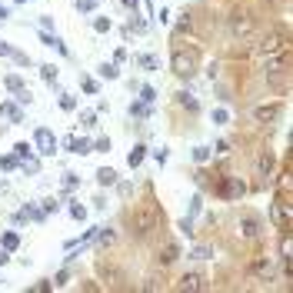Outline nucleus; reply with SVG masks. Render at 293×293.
I'll list each match as a JSON object with an SVG mask.
<instances>
[{"label": "nucleus", "instance_id": "a18cd8bd", "mask_svg": "<svg viewBox=\"0 0 293 293\" xmlns=\"http://www.w3.org/2000/svg\"><path fill=\"white\" fill-rule=\"evenodd\" d=\"M10 60H14V64H20V67H27V64H30V57H27V54H20V50H14V57H10Z\"/></svg>", "mask_w": 293, "mask_h": 293}, {"label": "nucleus", "instance_id": "7ed1b4c3", "mask_svg": "<svg viewBox=\"0 0 293 293\" xmlns=\"http://www.w3.org/2000/svg\"><path fill=\"white\" fill-rule=\"evenodd\" d=\"M270 220L280 233H290V193H277V203H270Z\"/></svg>", "mask_w": 293, "mask_h": 293}, {"label": "nucleus", "instance_id": "6e6d98bb", "mask_svg": "<svg viewBox=\"0 0 293 293\" xmlns=\"http://www.w3.org/2000/svg\"><path fill=\"white\" fill-rule=\"evenodd\" d=\"M123 7H127V10H140V0H123Z\"/></svg>", "mask_w": 293, "mask_h": 293}, {"label": "nucleus", "instance_id": "09e8293b", "mask_svg": "<svg viewBox=\"0 0 293 293\" xmlns=\"http://www.w3.org/2000/svg\"><path fill=\"white\" fill-rule=\"evenodd\" d=\"M157 20L166 27V24H170V10H166V7H160V10H157Z\"/></svg>", "mask_w": 293, "mask_h": 293}, {"label": "nucleus", "instance_id": "c756f323", "mask_svg": "<svg viewBox=\"0 0 293 293\" xmlns=\"http://www.w3.org/2000/svg\"><path fill=\"white\" fill-rule=\"evenodd\" d=\"M80 123H83V130H94L97 127V110H83L80 113Z\"/></svg>", "mask_w": 293, "mask_h": 293}, {"label": "nucleus", "instance_id": "2f4dec72", "mask_svg": "<svg viewBox=\"0 0 293 293\" xmlns=\"http://www.w3.org/2000/svg\"><path fill=\"white\" fill-rule=\"evenodd\" d=\"M190 30H193V20H190V14H183L180 24H177V37H183V33H190Z\"/></svg>", "mask_w": 293, "mask_h": 293}, {"label": "nucleus", "instance_id": "20e7f679", "mask_svg": "<svg viewBox=\"0 0 293 293\" xmlns=\"http://www.w3.org/2000/svg\"><path fill=\"white\" fill-rule=\"evenodd\" d=\"M286 44H290V37H286V27H280L277 33H267V37L257 44V54H260V57H277L280 50H286Z\"/></svg>", "mask_w": 293, "mask_h": 293}, {"label": "nucleus", "instance_id": "79ce46f5", "mask_svg": "<svg viewBox=\"0 0 293 293\" xmlns=\"http://www.w3.org/2000/svg\"><path fill=\"white\" fill-rule=\"evenodd\" d=\"M14 97H17V103H20V107H24V103H30V100H33V94H30V90H27V87L20 90V94H14Z\"/></svg>", "mask_w": 293, "mask_h": 293}, {"label": "nucleus", "instance_id": "aec40b11", "mask_svg": "<svg viewBox=\"0 0 293 293\" xmlns=\"http://www.w3.org/2000/svg\"><path fill=\"white\" fill-rule=\"evenodd\" d=\"M134 64L140 67V70H157V67H160L153 54H137V57H134Z\"/></svg>", "mask_w": 293, "mask_h": 293}, {"label": "nucleus", "instance_id": "6e6552de", "mask_svg": "<svg viewBox=\"0 0 293 293\" xmlns=\"http://www.w3.org/2000/svg\"><path fill=\"white\" fill-rule=\"evenodd\" d=\"M33 143H37V150L44 153V157H54V153H57V137L50 134L47 127H37V130H33Z\"/></svg>", "mask_w": 293, "mask_h": 293}, {"label": "nucleus", "instance_id": "4be33fe9", "mask_svg": "<svg viewBox=\"0 0 293 293\" xmlns=\"http://www.w3.org/2000/svg\"><path fill=\"white\" fill-rule=\"evenodd\" d=\"M214 257V250L206 243H197V246H190V260H210Z\"/></svg>", "mask_w": 293, "mask_h": 293}, {"label": "nucleus", "instance_id": "f704fd0d", "mask_svg": "<svg viewBox=\"0 0 293 293\" xmlns=\"http://www.w3.org/2000/svg\"><path fill=\"white\" fill-rule=\"evenodd\" d=\"M40 73H44L47 83H57V64H44V67H40Z\"/></svg>", "mask_w": 293, "mask_h": 293}, {"label": "nucleus", "instance_id": "a19ab883", "mask_svg": "<svg viewBox=\"0 0 293 293\" xmlns=\"http://www.w3.org/2000/svg\"><path fill=\"white\" fill-rule=\"evenodd\" d=\"M200 206H203V197H200V193H193V200H190V210H187V217H197V214H200Z\"/></svg>", "mask_w": 293, "mask_h": 293}, {"label": "nucleus", "instance_id": "603ef678", "mask_svg": "<svg viewBox=\"0 0 293 293\" xmlns=\"http://www.w3.org/2000/svg\"><path fill=\"white\" fill-rule=\"evenodd\" d=\"M134 193V183H120V197H130Z\"/></svg>", "mask_w": 293, "mask_h": 293}, {"label": "nucleus", "instance_id": "423d86ee", "mask_svg": "<svg viewBox=\"0 0 293 293\" xmlns=\"http://www.w3.org/2000/svg\"><path fill=\"white\" fill-rule=\"evenodd\" d=\"M240 233H243L246 240H260L263 237V217L254 214V210H246V214L240 217Z\"/></svg>", "mask_w": 293, "mask_h": 293}, {"label": "nucleus", "instance_id": "39448f33", "mask_svg": "<svg viewBox=\"0 0 293 293\" xmlns=\"http://www.w3.org/2000/svg\"><path fill=\"white\" fill-rule=\"evenodd\" d=\"M246 273H250L257 283H273L277 267H273V260H270V257H260V260H250V263H246Z\"/></svg>", "mask_w": 293, "mask_h": 293}, {"label": "nucleus", "instance_id": "3c124183", "mask_svg": "<svg viewBox=\"0 0 293 293\" xmlns=\"http://www.w3.org/2000/svg\"><path fill=\"white\" fill-rule=\"evenodd\" d=\"M217 94H220V100H230V87H227V83H217Z\"/></svg>", "mask_w": 293, "mask_h": 293}, {"label": "nucleus", "instance_id": "864d4df0", "mask_svg": "<svg viewBox=\"0 0 293 293\" xmlns=\"http://www.w3.org/2000/svg\"><path fill=\"white\" fill-rule=\"evenodd\" d=\"M10 263V250H4V246H0V267H7Z\"/></svg>", "mask_w": 293, "mask_h": 293}, {"label": "nucleus", "instance_id": "8fccbe9b", "mask_svg": "<svg viewBox=\"0 0 293 293\" xmlns=\"http://www.w3.org/2000/svg\"><path fill=\"white\" fill-rule=\"evenodd\" d=\"M0 57H14V47H10L7 40H0Z\"/></svg>", "mask_w": 293, "mask_h": 293}, {"label": "nucleus", "instance_id": "a878e982", "mask_svg": "<svg viewBox=\"0 0 293 293\" xmlns=\"http://www.w3.org/2000/svg\"><path fill=\"white\" fill-rule=\"evenodd\" d=\"M14 153H17V160L24 163V160H30V157H33V147H30V143H27V140H20V143H17V147H14Z\"/></svg>", "mask_w": 293, "mask_h": 293}, {"label": "nucleus", "instance_id": "a211bd4d", "mask_svg": "<svg viewBox=\"0 0 293 293\" xmlns=\"http://www.w3.org/2000/svg\"><path fill=\"white\" fill-rule=\"evenodd\" d=\"M97 183H100V187H113V183H117V170H113V166H100V170H97Z\"/></svg>", "mask_w": 293, "mask_h": 293}, {"label": "nucleus", "instance_id": "9b49d317", "mask_svg": "<svg viewBox=\"0 0 293 293\" xmlns=\"http://www.w3.org/2000/svg\"><path fill=\"white\" fill-rule=\"evenodd\" d=\"M0 117H7L10 123H24V110H20V103H17V100H4V103H0Z\"/></svg>", "mask_w": 293, "mask_h": 293}, {"label": "nucleus", "instance_id": "bb28decb", "mask_svg": "<svg viewBox=\"0 0 293 293\" xmlns=\"http://www.w3.org/2000/svg\"><path fill=\"white\" fill-rule=\"evenodd\" d=\"M110 27H113L110 17H103V14H97V17H94V30H97V33H110Z\"/></svg>", "mask_w": 293, "mask_h": 293}, {"label": "nucleus", "instance_id": "4468645a", "mask_svg": "<svg viewBox=\"0 0 293 293\" xmlns=\"http://www.w3.org/2000/svg\"><path fill=\"white\" fill-rule=\"evenodd\" d=\"M273 166H277L273 150H263L260 157H257V170H260V177H273Z\"/></svg>", "mask_w": 293, "mask_h": 293}, {"label": "nucleus", "instance_id": "58836bf2", "mask_svg": "<svg viewBox=\"0 0 293 293\" xmlns=\"http://www.w3.org/2000/svg\"><path fill=\"white\" fill-rule=\"evenodd\" d=\"M233 33H237V37H246V33H250V20H233Z\"/></svg>", "mask_w": 293, "mask_h": 293}, {"label": "nucleus", "instance_id": "de8ad7c7", "mask_svg": "<svg viewBox=\"0 0 293 293\" xmlns=\"http://www.w3.org/2000/svg\"><path fill=\"white\" fill-rule=\"evenodd\" d=\"M67 280H70V270H60V273H57V277H54V283H57V286H64Z\"/></svg>", "mask_w": 293, "mask_h": 293}, {"label": "nucleus", "instance_id": "b1692460", "mask_svg": "<svg viewBox=\"0 0 293 293\" xmlns=\"http://www.w3.org/2000/svg\"><path fill=\"white\" fill-rule=\"evenodd\" d=\"M4 87H7L10 94H20V90H24V80L17 77V73H7V77H4Z\"/></svg>", "mask_w": 293, "mask_h": 293}, {"label": "nucleus", "instance_id": "cd10ccee", "mask_svg": "<svg viewBox=\"0 0 293 293\" xmlns=\"http://www.w3.org/2000/svg\"><path fill=\"white\" fill-rule=\"evenodd\" d=\"M20 166V160H17V153H7V157H0V170L4 174H10V170H17Z\"/></svg>", "mask_w": 293, "mask_h": 293}, {"label": "nucleus", "instance_id": "6ab92c4d", "mask_svg": "<svg viewBox=\"0 0 293 293\" xmlns=\"http://www.w3.org/2000/svg\"><path fill=\"white\" fill-rule=\"evenodd\" d=\"M97 73H100L103 80H117V77H120V64L107 60V64H100V67H97Z\"/></svg>", "mask_w": 293, "mask_h": 293}, {"label": "nucleus", "instance_id": "c9c22d12", "mask_svg": "<svg viewBox=\"0 0 293 293\" xmlns=\"http://www.w3.org/2000/svg\"><path fill=\"white\" fill-rule=\"evenodd\" d=\"M60 107H64V110H77V97H73V94H64V90H60Z\"/></svg>", "mask_w": 293, "mask_h": 293}, {"label": "nucleus", "instance_id": "052dcab7", "mask_svg": "<svg viewBox=\"0 0 293 293\" xmlns=\"http://www.w3.org/2000/svg\"><path fill=\"white\" fill-rule=\"evenodd\" d=\"M0 283H4V277H0Z\"/></svg>", "mask_w": 293, "mask_h": 293}, {"label": "nucleus", "instance_id": "dca6fc26", "mask_svg": "<svg viewBox=\"0 0 293 293\" xmlns=\"http://www.w3.org/2000/svg\"><path fill=\"white\" fill-rule=\"evenodd\" d=\"M143 160H147V143H134V150L127 153V163H130V166H134V170H137V166H140Z\"/></svg>", "mask_w": 293, "mask_h": 293}, {"label": "nucleus", "instance_id": "1a4fd4ad", "mask_svg": "<svg viewBox=\"0 0 293 293\" xmlns=\"http://www.w3.org/2000/svg\"><path fill=\"white\" fill-rule=\"evenodd\" d=\"M40 44H44V47H50V50H57L60 57H70L67 44H64L60 37H57V33H50V30H40Z\"/></svg>", "mask_w": 293, "mask_h": 293}, {"label": "nucleus", "instance_id": "f257e3e1", "mask_svg": "<svg viewBox=\"0 0 293 293\" xmlns=\"http://www.w3.org/2000/svg\"><path fill=\"white\" fill-rule=\"evenodd\" d=\"M170 67H174V73H177V77L190 80L193 73H197V67H200V57H197V54H190L187 47H180V44H177V47H174V54H170Z\"/></svg>", "mask_w": 293, "mask_h": 293}, {"label": "nucleus", "instance_id": "5fc2aeb1", "mask_svg": "<svg viewBox=\"0 0 293 293\" xmlns=\"http://www.w3.org/2000/svg\"><path fill=\"white\" fill-rule=\"evenodd\" d=\"M64 183H67V190H73V187H77V174H67Z\"/></svg>", "mask_w": 293, "mask_h": 293}, {"label": "nucleus", "instance_id": "f8f14e48", "mask_svg": "<svg viewBox=\"0 0 293 293\" xmlns=\"http://www.w3.org/2000/svg\"><path fill=\"white\" fill-rule=\"evenodd\" d=\"M67 147H70V153H77V157H83V153H94V140H87V137H67Z\"/></svg>", "mask_w": 293, "mask_h": 293}, {"label": "nucleus", "instance_id": "4c0bfd02", "mask_svg": "<svg viewBox=\"0 0 293 293\" xmlns=\"http://www.w3.org/2000/svg\"><path fill=\"white\" fill-rule=\"evenodd\" d=\"M97 0H77V14H94Z\"/></svg>", "mask_w": 293, "mask_h": 293}, {"label": "nucleus", "instance_id": "f03ea898", "mask_svg": "<svg viewBox=\"0 0 293 293\" xmlns=\"http://www.w3.org/2000/svg\"><path fill=\"white\" fill-rule=\"evenodd\" d=\"M157 223H160V214L153 210V206H137L134 214H130V227H134V233H140V237L153 233Z\"/></svg>", "mask_w": 293, "mask_h": 293}, {"label": "nucleus", "instance_id": "412c9836", "mask_svg": "<svg viewBox=\"0 0 293 293\" xmlns=\"http://www.w3.org/2000/svg\"><path fill=\"white\" fill-rule=\"evenodd\" d=\"M20 214H24L27 220H33V223H44V220H47V214H44V206H33V203H27L24 210H20Z\"/></svg>", "mask_w": 293, "mask_h": 293}, {"label": "nucleus", "instance_id": "9d476101", "mask_svg": "<svg viewBox=\"0 0 293 293\" xmlns=\"http://www.w3.org/2000/svg\"><path fill=\"white\" fill-rule=\"evenodd\" d=\"M280 110H283V103H263V107L254 110V120H257V123H270V120H277Z\"/></svg>", "mask_w": 293, "mask_h": 293}, {"label": "nucleus", "instance_id": "473e14b6", "mask_svg": "<svg viewBox=\"0 0 293 293\" xmlns=\"http://www.w3.org/2000/svg\"><path fill=\"white\" fill-rule=\"evenodd\" d=\"M70 217L77 223H83V220H87V206H83V203H70Z\"/></svg>", "mask_w": 293, "mask_h": 293}, {"label": "nucleus", "instance_id": "4d7b16f0", "mask_svg": "<svg viewBox=\"0 0 293 293\" xmlns=\"http://www.w3.org/2000/svg\"><path fill=\"white\" fill-rule=\"evenodd\" d=\"M7 17H10V7H4V4H0V24H4Z\"/></svg>", "mask_w": 293, "mask_h": 293}, {"label": "nucleus", "instance_id": "13d9d810", "mask_svg": "<svg viewBox=\"0 0 293 293\" xmlns=\"http://www.w3.org/2000/svg\"><path fill=\"white\" fill-rule=\"evenodd\" d=\"M4 190H7V183H4V180H0V193H4Z\"/></svg>", "mask_w": 293, "mask_h": 293}, {"label": "nucleus", "instance_id": "ea45409f", "mask_svg": "<svg viewBox=\"0 0 293 293\" xmlns=\"http://www.w3.org/2000/svg\"><path fill=\"white\" fill-rule=\"evenodd\" d=\"M193 160H197V163H206V160H210V147H193Z\"/></svg>", "mask_w": 293, "mask_h": 293}, {"label": "nucleus", "instance_id": "7c9ffc66", "mask_svg": "<svg viewBox=\"0 0 293 293\" xmlns=\"http://www.w3.org/2000/svg\"><path fill=\"white\" fill-rule=\"evenodd\" d=\"M110 147H113L110 137H97L94 140V153H110Z\"/></svg>", "mask_w": 293, "mask_h": 293}, {"label": "nucleus", "instance_id": "5701e85b", "mask_svg": "<svg viewBox=\"0 0 293 293\" xmlns=\"http://www.w3.org/2000/svg\"><path fill=\"white\" fill-rule=\"evenodd\" d=\"M210 120H214L217 127H227V123H230V110H227V107H214V113H210Z\"/></svg>", "mask_w": 293, "mask_h": 293}, {"label": "nucleus", "instance_id": "ddd939ff", "mask_svg": "<svg viewBox=\"0 0 293 293\" xmlns=\"http://www.w3.org/2000/svg\"><path fill=\"white\" fill-rule=\"evenodd\" d=\"M177 260H180V243H166V246H160V257H157L160 267H170V263H177Z\"/></svg>", "mask_w": 293, "mask_h": 293}, {"label": "nucleus", "instance_id": "bf43d9fd", "mask_svg": "<svg viewBox=\"0 0 293 293\" xmlns=\"http://www.w3.org/2000/svg\"><path fill=\"white\" fill-rule=\"evenodd\" d=\"M14 4H27V0H14Z\"/></svg>", "mask_w": 293, "mask_h": 293}, {"label": "nucleus", "instance_id": "49530a36", "mask_svg": "<svg viewBox=\"0 0 293 293\" xmlns=\"http://www.w3.org/2000/svg\"><path fill=\"white\" fill-rule=\"evenodd\" d=\"M210 150H217L223 157V153H230V140H217V147H210Z\"/></svg>", "mask_w": 293, "mask_h": 293}, {"label": "nucleus", "instance_id": "72a5a7b5", "mask_svg": "<svg viewBox=\"0 0 293 293\" xmlns=\"http://www.w3.org/2000/svg\"><path fill=\"white\" fill-rule=\"evenodd\" d=\"M177 230H180L183 237H190V240H193V217H183V220L177 223Z\"/></svg>", "mask_w": 293, "mask_h": 293}, {"label": "nucleus", "instance_id": "c85d7f7f", "mask_svg": "<svg viewBox=\"0 0 293 293\" xmlns=\"http://www.w3.org/2000/svg\"><path fill=\"white\" fill-rule=\"evenodd\" d=\"M130 117H150V103H143V100L137 103L134 100V103H130Z\"/></svg>", "mask_w": 293, "mask_h": 293}, {"label": "nucleus", "instance_id": "f3484780", "mask_svg": "<svg viewBox=\"0 0 293 293\" xmlns=\"http://www.w3.org/2000/svg\"><path fill=\"white\" fill-rule=\"evenodd\" d=\"M0 246L14 254L17 246H20V233H17V230H4V233H0Z\"/></svg>", "mask_w": 293, "mask_h": 293}, {"label": "nucleus", "instance_id": "c03bdc74", "mask_svg": "<svg viewBox=\"0 0 293 293\" xmlns=\"http://www.w3.org/2000/svg\"><path fill=\"white\" fill-rule=\"evenodd\" d=\"M153 160H157V163L163 166L166 160H170V150H166V147H163V150H153Z\"/></svg>", "mask_w": 293, "mask_h": 293}, {"label": "nucleus", "instance_id": "393cba45", "mask_svg": "<svg viewBox=\"0 0 293 293\" xmlns=\"http://www.w3.org/2000/svg\"><path fill=\"white\" fill-rule=\"evenodd\" d=\"M80 90L90 94V97H97V94H100V83H97L94 77H80Z\"/></svg>", "mask_w": 293, "mask_h": 293}, {"label": "nucleus", "instance_id": "37998d69", "mask_svg": "<svg viewBox=\"0 0 293 293\" xmlns=\"http://www.w3.org/2000/svg\"><path fill=\"white\" fill-rule=\"evenodd\" d=\"M57 206H60V203H57V197H47V200H44V214H54V210H57Z\"/></svg>", "mask_w": 293, "mask_h": 293}, {"label": "nucleus", "instance_id": "2eb2a0df", "mask_svg": "<svg viewBox=\"0 0 293 293\" xmlns=\"http://www.w3.org/2000/svg\"><path fill=\"white\" fill-rule=\"evenodd\" d=\"M177 103H180L183 110H190V113H197V110H200V100L190 94V90H180V94H177Z\"/></svg>", "mask_w": 293, "mask_h": 293}, {"label": "nucleus", "instance_id": "e433bc0d", "mask_svg": "<svg viewBox=\"0 0 293 293\" xmlns=\"http://www.w3.org/2000/svg\"><path fill=\"white\" fill-rule=\"evenodd\" d=\"M140 100L143 103H153V100H157V90H153L150 83H143V87H140Z\"/></svg>", "mask_w": 293, "mask_h": 293}, {"label": "nucleus", "instance_id": "0eeeda50", "mask_svg": "<svg viewBox=\"0 0 293 293\" xmlns=\"http://www.w3.org/2000/svg\"><path fill=\"white\" fill-rule=\"evenodd\" d=\"M177 290H193V293L210 290V277H206V273H183V277L177 280Z\"/></svg>", "mask_w": 293, "mask_h": 293}]
</instances>
